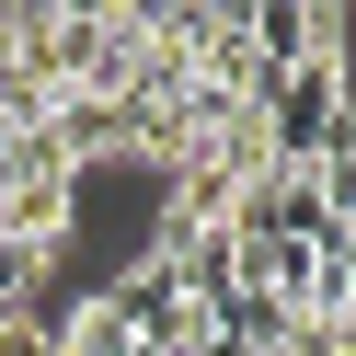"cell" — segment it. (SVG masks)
Returning <instances> with one entry per match:
<instances>
[{
  "label": "cell",
  "instance_id": "cell-1",
  "mask_svg": "<svg viewBox=\"0 0 356 356\" xmlns=\"http://www.w3.org/2000/svg\"><path fill=\"white\" fill-rule=\"evenodd\" d=\"M0 356H58L47 345V310H0Z\"/></svg>",
  "mask_w": 356,
  "mask_h": 356
}]
</instances>
